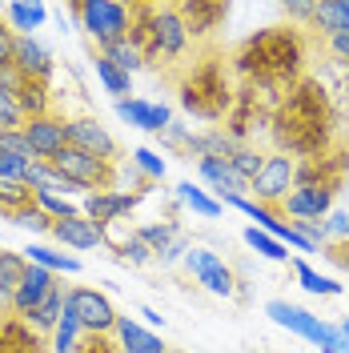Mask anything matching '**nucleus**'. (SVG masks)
<instances>
[{"mask_svg":"<svg viewBox=\"0 0 349 353\" xmlns=\"http://www.w3.org/2000/svg\"><path fill=\"white\" fill-rule=\"evenodd\" d=\"M177 201H181L193 217H205V221L221 217V209H225L209 189H201V185H193V181H181V185H177Z\"/></svg>","mask_w":349,"mask_h":353,"instance_id":"2f4dec72","label":"nucleus"},{"mask_svg":"<svg viewBox=\"0 0 349 353\" xmlns=\"http://www.w3.org/2000/svg\"><path fill=\"white\" fill-rule=\"evenodd\" d=\"M185 269H189V277H193L197 285L205 289V293H213V297H237V277H233V265L225 261L221 253H213L209 245H189V253H185Z\"/></svg>","mask_w":349,"mask_h":353,"instance_id":"6e6552de","label":"nucleus"},{"mask_svg":"<svg viewBox=\"0 0 349 353\" xmlns=\"http://www.w3.org/2000/svg\"><path fill=\"white\" fill-rule=\"evenodd\" d=\"M65 301L77 313V321H81L85 333H112V325H117V305H112V297L105 289L72 285V289H65Z\"/></svg>","mask_w":349,"mask_h":353,"instance_id":"9d476101","label":"nucleus"},{"mask_svg":"<svg viewBox=\"0 0 349 353\" xmlns=\"http://www.w3.org/2000/svg\"><path fill=\"white\" fill-rule=\"evenodd\" d=\"M81 337H85V330H81V321H77V313L68 309H61V321H57V330L48 333V353H72L77 345H81Z\"/></svg>","mask_w":349,"mask_h":353,"instance_id":"473e14b6","label":"nucleus"},{"mask_svg":"<svg viewBox=\"0 0 349 353\" xmlns=\"http://www.w3.org/2000/svg\"><path fill=\"white\" fill-rule=\"evenodd\" d=\"M301 237H306L313 249H321V245H329V237H326V221H289Z\"/></svg>","mask_w":349,"mask_h":353,"instance_id":"603ef678","label":"nucleus"},{"mask_svg":"<svg viewBox=\"0 0 349 353\" xmlns=\"http://www.w3.org/2000/svg\"><path fill=\"white\" fill-rule=\"evenodd\" d=\"M245 245H249L253 253H261L265 261H277V265L289 261V249H285L277 237H269L265 229H257V225H249V229H245Z\"/></svg>","mask_w":349,"mask_h":353,"instance_id":"58836bf2","label":"nucleus"},{"mask_svg":"<svg viewBox=\"0 0 349 353\" xmlns=\"http://www.w3.org/2000/svg\"><path fill=\"white\" fill-rule=\"evenodd\" d=\"M177 12H181L185 28H189V41L193 44L217 37L225 28V21H229V4H221V0H181Z\"/></svg>","mask_w":349,"mask_h":353,"instance_id":"2eb2a0df","label":"nucleus"},{"mask_svg":"<svg viewBox=\"0 0 349 353\" xmlns=\"http://www.w3.org/2000/svg\"><path fill=\"white\" fill-rule=\"evenodd\" d=\"M92 68H97V81H101V88H105V92H112L117 101H125V97L132 92V77H129V72H121L109 57H101V52H97V57H92Z\"/></svg>","mask_w":349,"mask_h":353,"instance_id":"f704fd0d","label":"nucleus"},{"mask_svg":"<svg viewBox=\"0 0 349 353\" xmlns=\"http://www.w3.org/2000/svg\"><path fill=\"white\" fill-rule=\"evenodd\" d=\"M265 317L273 321V325H281V330H289L293 337H301V341H309V345H317L321 350V341L329 337V321H321L317 313H309V309L293 305V301H285V297H273L269 305H265Z\"/></svg>","mask_w":349,"mask_h":353,"instance_id":"f8f14e48","label":"nucleus"},{"mask_svg":"<svg viewBox=\"0 0 349 353\" xmlns=\"http://www.w3.org/2000/svg\"><path fill=\"white\" fill-rule=\"evenodd\" d=\"M129 165L145 176L149 185H161V181H165V169H169V165H165V157L157 153V149H149V145H137V149L129 153Z\"/></svg>","mask_w":349,"mask_h":353,"instance_id":"4c0bfd02","label":"nucleus"},{"mask_svg":"<svg viewBox=\"0 0 349 353\" xmlns=\"http://www.w3.org/2000/svg\"><path fill=\"white\" fill-rule=\"evenodd\" d=\"M233 72L229 65L221 61V57H201L193 65L185 68L181 77H177V105L197 117V121H205V125H221L229 109H233Z\"/></svg>","mask_w":349,"mask_h":353,"instance_id":"7ed1b4c3","label":"nucleus"},{"mask_svg":"<svg viewBox=\"0 0 349 353\" xmlns=\"http://www.w3.org/2000/svg\"><path fill=\"white\" fill-rule=\"evenodd\" d=\"M48 237H57L65 249L85 253V249L105 245V229H101L97 221H88L85 213H77V217H68V221H52V233H48Z\"/></svg>","mask_w":349,"mask_h":353,"instance_id":"393cba45","label":"nucleus"},{"mask_svg":"<svg viewBox=\"0 0 349 353\" xmlns=\"http://www.w3.org/2000/svg\"><path fill=\"white\" fill-rule=\"evenodd\" d=\"M277 97H281V92H273V88L245 85V81H241L237 92H233V109H229V117H225L221 132H225L233 145H253V141H257V129L269 125Z\"/></svg>","mask_w":349,"mask_h":353,"instance_id":"20e7f679","label":"nucleus"},{"mask_svg":"<svg viewBox=\"0 0 349 353\" xmlns=\"http://www.w3.org/2000/svg\"><path fill=\"white\" fill-rule=\"evenodd\" d=\"M12 101H17V109H21L24 121H37V117H48L52 109V85L48 81H32V77H21V85L12 92Z\"/></svg>","mask_w":349,"mask_h":353,"instance_id":"bb28decb","label":"nucleus"},{"mask_svg":"<svg viewBox=\"0 0 349 353\" xmlns=\"http://www.w3.org/2000/svg\"><path fill=\"white\" fill-rule=\"evenodd\" d=\"M341 333H346V337H349V317H346V321H341Z\"/></svg>","mask_w":349,"mask_h":353,"instance_id":"13d9d810","label":"nucleus"},{"mask_svg":"<svg viewBox=\"0 0 349 353\" xmlns=\"http://www.w3.org/2000/svg\"><path fill=\"white\" fill-rule=\"evenodd\" d=\"M28 205H37V197H32V189H28L24 181H0V217L12 221L17 213H24Z\"/></svg>","mask_w":349,"mask_h":353,"instance_id":"c9c22d12","label":"nucleus"},{"mask_svg":"<svg viewBox=\"0 0 349 353\" xmlns=\"http://www.w3.org/2000/svg\"><path fill=\"white\" fill-rule=\"evenodd\" d=\"M189 44L193 41L177 4H157V65H177L189 52Z\"/></svg>","mask_w":349,"mask_h":353,"instance_id":"4468645a","label":"nucleus"},{"mask_svg":"<svg viewBox=\"0 0 349 353\" xmlns=\"http://www.w3.org/2000/svg\"><path fill=\"white\" fill-rule=\"evenodd\" d=\"M12 48H17V32L4 24V17H0V68L12 65Z\"/></svg>","mask_w":349,"mask_h":353,"instance_id":"5fc2aeb1","label":"nucleus"},{"mask_svg":"<svg viewBox=\"0 0 349 353\" xmlns=\"http://www.w3.org/2000/svg\"><path fill=\"white\" fill-rule=\"evenodd\" d=\"M0 153L24 157V161H37V157H32V145L24 141V129H4V132H0Z\"/></svg>","mask_w":349,"mask_h":353,"instance_id":"a18cd8bd","label":"nucleus"},{"mask_svg":"<svg viewBox=\"0 0 349 353\" xmlns=\"http://www.w3.org/2000/svg\"><path fill=\"white\" fill-rule=\"evenodd\" d=\"M52 289H57V277H52V273H44L41 265H28V269H24L21 289H17V297H12V313H17V317H28V313H32V309L52 293Z\"/></svg>","mask_w":349,"mask_h":353,"instance_id":"a878e982","label":"nucleus"},{"mask_svg":"<svg viewBox=\"0 0 349 353\" xmlns=\"http://www.w3.org/2000/svg\"><path fill=\"white\" fill-rule=\"evenodd\" d=\"M132 229H137L141 241L153 249V261H161V265L185 261V253L193 245L181 221H145V225H132Z\"/></svg>","mask_w":349,"mask_h":353,"instance_id":"ddd939ff","label":"nucleus"},{"mask_svg":"<svg viewBox=\"0 0 349 353\" xmlns=\"http://www.w3.org/2000/svg\"><path fill=\"white\" fill-rule=\"evenodd\" d=\"M293 273H297V285L306 293H313V297H341V285L333 277H326V273H317L309 261H293Z\"/></svg>","mask_w":349,"mask_h":353,"instance_id":"e433bc0d","label":"nucleus"},{"mask_svg":"<svg viewBox=\"0 0 349 353\" xmlns=\"http://www.w3.org/2000/svg\"><path fill=\"white\" fill-rule=\"evenodd\" d=\"M12 68L21 77H32V81H52V48L37 37H17V48H12Z\"/></svg>","mask_w":349,"mask_h":353,"instance_id":"412c9836","label":"nucleus"},{"mask_svg":"<svg viewBox=\"0 0 349 353\" xmlns=\"http://www.w3.org/2000/svg\"><path fill=\"white\" fill-rule=\"evenodd\" d=\"M112 249H117V261L125 265H153V249L137 237V229H129L121 241H112Z\"/></svg>","mask_w":349,"mask_h":353,"instance_id":"a19ab883","label":"nucleus"},{"mask_svg":"<svg viewBox=\"0 0 349 353\" xmlns=\"http://www.w3.org/2000/svg\"><path fill=\"white\" fill-rule=\"evenodd\" d=\"M337 112L329 92L313 77H301L297 85H289L273 105L269 117V137H273V153H285L293 161L317 157L337 145Z\"/></svg>","mask_w":349,"mask_h":353,"instance_id":"f257e3e1","label":"nucleus"},{"mask_svg":"<svg viewBox=\"0 0 349 353\" xmlns=\"http://www.w3.org/2000/svg\"><path fill=\"white\" fill-rule=\"evenodd\" d=\"M65 141H68V149H81V153L101 157V161H117V157H121L117 137H112V132L101 125V117H92V112L68 117L65 121Z\"/></svg>","mask_w":349,"mask_h":353,"instance_id":"9b49d317","label":"nucleus"},{"mask_svg":"<svg viewBox=\"0 0 349 353\" xmlns=\"http://www.w3.org/2000/svg\"><path fill=\"white\" fill-rule=\"evenodd\" d=\"M141 317H145V330H153V333L165 325V317H161L157 309H149V305H141Z\"/></svg>","mask_w":349,"mask_h":353,"instance_id":"4d7b16f0","label":"nucleus"},{"mask_svg":"<svg viewBox=\"0 0 349 353\" xmlns=\"http://www.w3.org/2000/svg\"><path fill=\"white\" fill-rule=\"evenodd\" d=\"M329 57L337 61V65H346L349 68V32H341V37H329Z\"/></svg>","mask_w":349,"mask_h":353,"instance_id":"6e6d98bb","label":"nucleus"},{"mask_svg":"<svg viewBox=\"0 0 349 353\" xmlns=\"http://www.w3.org/2000/svg\"><path fill=\"white\" fill-rule=\"evenodd\" d=\"M0 353H48V337L17 313H0Z\"/></svg>","mask_w":349,"mask_h":353,"instance_id":"4be33fe9","label":"nucleus"},{"mask_svg":"<svg viewBox=\"0 0 349 353\" xmlns=\"http://www.w3.org/2000/svg\"><path fill=\"white\" fill-rule=\"evenodd\" d=\"M48 4L41 0H12V4H4V24L17 32V37H37V28L48 21Z\"/></svg>","mask_w":349,"mask_h":353,"instance_id":"c85d7f7f","label":"nucleus"},{"mask_svg":"<svg viewBox=\"0 0 349 353\" xmlns=\"http://www.w3.org/2000/svg\"><path fill=\"white\" fill-rule=\"evenodd\" d=\"M112 341L121 353H169V345L161 341V333L145 330L137 317L129 313H117V325H112Z\"/></svg>","mask_w":349,"mask_h":353,"instance_id":"5701e85b","label":"nucleus"},{"mask_svg":"<svg viewBox=\"0 0 349 353\" xmlns=\"http://www.w3.org/2000/svg\"><path fill=\"white\" fill-rule=\"evenodd\" d=\"M326 237H329V245L349 241V213L346 209H333V213L326 217Z\"/></svg>","mask_w":349,"mask_h":353,"instance_id":"09e8293b","label":"nucleus"},{"mask_svg":"<svg viewBox=\"0 0 349 353\" xmlns=\"http://www.w3.org/2000/svg\"><path fill=\"white\" fill-rule=\"evenodd\" d=\"M101 57H109L112 65L121 68V72H129V77L145 68V57H141V52H137V48L129 44V37H125V41H117V44H109V48H105Z\"/></svg>","mask_w":349,"mask_h":353,"instance_id":"79ce46f5","label":"nucleus"},{"mask_svg":"<svg viewBox=\"0 0 349 353\" xmlns=\"http://www.w3.org/2000/svg\"><path fill=\"white\" fill-rule=\"evenodd\" d=\"M61 309H65V285L52 289V293H48V297H44L41 305L24 317V321H28L37 333H44V337H48V333L57 330V321H61Z\"/></svg>","mask_w":349,"mask_h":353,"instance_id":"72a5a7b5","label":"nucleus"},{"mask_svg":"<svg viewBox=\"0 0 349 353\" xmlns=\"http://www.w3.org/2000/svg\"><path fill=\"white\" fill-rule=\"evenodd\" d=\"M72 353H121V350H117L112 333H85V337H81V345H77Z\"/></svg>","mask_w":349,"mask_h":353,"instance_id":"de8ad7c7","label":"nucleus"},{"mask_svg":"<svg viewBox=\"0 0 349 353\" xmlns=\"http://www.w3.org/2000/svg\"><path fill=\"white\" fill-rule=\"evenodd\" d=\"M349 181V145H333L326 153L306 157L297 161V185H309V189H321L329 197H337Z\"/></svg>","mask_w":349,"mask_h":353,"instance_id":"0eeeda50","label":"nucleus"},{"mask_svg":"<svg viewBox=\"0 0 349 353\" xmlns=\"http://www.w3.org/2000/svg\"><path fill=\"white\" fill-rule=\"evenodd\" d=\"M65 121L61 112H48V117H37V121H24V141L32 145V157L37 161H52V157L65 149Z\"/></svg>","mask_w":349,"mask_h":353,"instance_id":"a211bd4d","label":"nucleus"},{"mask_svg":"<svg viewBox=\"0 0 349 353\" xmlns=\"http://www.w3.org/2000/svg\"><path fill=\"white\" fill-rule=\"evenodd\" d=\"M129 44L145 57V68L157 65V4H129Z\"/></svg>","mask_w":349,"mask_h":353,"instance_id":"b1692460","label":"nucleus"},{"mask_svg":"<svg viewBox=\"0 0 349 353\" xmlns=\"http://www.w3.org/2000/svg\"><path fill=\"white\" fill-rule=\"evenodd\" d=\"M313 8H317V0H293V4H285V17L293 28H309L313 21Z\"/></svg>","mask_w":349,"mask_h":353,"instance_id":"3c124183","label":"nucleus"},{"mask_svg":"<svg viewBox=\"0 0 349 353\" xmlns=\"http://www.w3.org/2000/svg\"><path fill=\"white\" fill-rule=\"evenodd\" d=\"M169 353H181V350H169Z\"/></svg>","mask_w":349,"mask_h":353,"instance_id":"bf43d9fd","label":"nucleus"},{"mask_svg":"<svg viewBox=\"0 0 349 353\" xmlns=\"http://www.w3.org/2000/svg\"><path fill=\"white\" fill-rule=\"evenodd\" d=\"M189 141H193V132L185 129V125H177V121L161 132V145H165V149H173V153H189Z\"/></svg>","mask_w":349,"mask_h":353,"instance_id":"8fccbe9b","label":"nucleus"},{"mask_svg":"<svg viewBox=\"0 0 349 353\" xmlns=\"http://www.w3.org/2000/svg\"><path fill=\"white\" fill-rule=\"evenodd\" d=\"M57 173L72 181L81 193H105V189H121V169H117V161H101V157H88L81 149H61V153L48 161Z\"/></svg>","mask_w":349,"mask_h":353,"instance_id":"423d86ee","label":"nucleus"},{"mask_svg":"<svg viewBox=\"0 0 349 353\" xmlns=\"http://www.w3.org/2000/svg\"><path fill=\"white\" fill-rule=\"evenodd\" d=\"M117 117L125 125H132V129L157 132V137L173 125V109L161 105V101H149V97H125V101H117Z\"/></svg>","mask_w":349,"mask_h":353,"instance_id":"f3484780","label":"nucleus"},{"mask_svg":"<svg viewBox=\"0 0 349 353\" xmlns=\"http://www.w3.org/2000/svg\"><path fill=\"white\" fill-rule=\"evenodd\" d=\"M4 129H24V117H21V109H17V101H12L8 88H0V132Z\"/></svg>","mask_w":349,"mask_h":353,"instance_id":"49530a36","label":"nucleus"},{"mask_svg":"<svg viewBox=\"0 0 349 353\" xmlns=\"http://www.w3.org/2000/svg\"><path fill=\"white\" fill-rule=\"evenodd\" d=\"M309 41L293 24H269L249 32L245 41L229 52V72H237L245 85H261L273 92H285L306 77Z\"/></svg>","mask_w":349,"mask_h":353,"instance_id":"f03ea898","label":"nucleus"},{"mask_svg":"<svg viewBox=\"0 0 349 353\" xmlns=\"http://www.w3.org/2000/svg\"><path fill=\"white\" fill-rule=\"evenodd\" d=\"M141 197L145 193H125V189H105V193H88V197H81V213H85L88 221H97L101 229H109V225H117V221H125L141 205Z\"/></svg>","mask_w":349,"mask_h":353,"instance_id":"dca6fc26","label":"nucleus"},{"mask_svg":"<svg viewBox=\"0 0 349 353\" xmlns=\"http://www.w3.org/2000/svg\"><path fill=\"white\" fill-rule=\"evenodd\" d=\"M277 213H281L285 221H326L329 213H333V197L329 193H321V189H309V185H293L289 189V197L277 205Z\"/></svg>","mask_w":349,"mask_h":353,"instance_id":"aec40b11","label":"nucleus"},{"mask_svg":"<svg viewBox=\"0 0 349 353\" xmlns=\"http://www.w3.org/2000/svg\"><path fill=\"white\" fill-rule=\"evenodd\" d=\"M309 28H313L317 37H326V41L349 32V0H317Z\"/></svg>","mask_w":349,"mask_h":353,"instance_id":"7c9ffc66","label":"nucleus"},{"mask_svg":"<svg viewBox=\"0 0 349 353\" xmlns=\"http://www.w3.org/2000/svg\"><path fill=\"white\" fill-rule=\"evenodd\" d=\"M12 225L24 229V233H32V237H48V233H52V217H48L44 209H37V205H28L24 213H17Z\"/></svg>","mask_w":349,"mask_h":353,"instance_id":"c03bdc74","label":"nucleus"},{"mask_svg":"<svg viewBox=\"0 0 349 353\" xmlns=\"http://www.w3.org/2000/svg\"><path fill=\"white\" fill-rule=\"evenodd\" d=\"M24 261L28 265H41L44 273H52V277H72V273H81V257H72V253H61V249H52V245L44 241H28L21 249Z\"/></svg>","mask_w":349,"mask_h":353,"instance_id":"cd10ccee","label":"nucleus"},{"mask_svg":"<svg viewBox=\"0 0 349 353\" xmlns=\"http://www.w3.org/2000/svg\"><path fill=\"white\" fill-rule=\"evenodd\" d=\"M24 269L28 261L21 249H0V313H12V297L24 281Z\"/></svg>","mask_w":349,"mask_h":353,"instance_id":"c756f323","label":"nucleus"},{"mask_svg":"<svg viewBox=\"0 0 349 353\" xmlns=\"http://www.w3.org/2000/svg\"><path fill=\"white\" fill-rule=\"evenodd\" d=\"M68 17H77V24L85 28V37L101 52L109 44L129 37V4H117V0H72Z\"/></svg>","mask_w":349,"mask_h":353,"instance_id":"39448f33","label":"nucleus"},{"mask_svg":"<svg viewBox=\"0 0 349 353\" xmlns=\"http://www.w3.org/2000/svg\"><path fill=\"white\" fill-rule=\"evenodd\" d=\"M229 165H233V173L241 176V181H253V176L261 173V165H265V153L257 149V145H237L233 153L225 157Z\"/></svg>","mask_w":349,"mask_h":353,"instance_id":"ea45409f","label":"nucleus"},{"mask_svg":"<svg viewBox=\"0 0 349 353\" xmlns=\"http://www.w3.org/2000/svg\"><path fill=\"white\" fill-rule=\"evenodd\" d=\"M197 173H201V181L209 185V193H213L221 205L233 201V197H249V181H241L225 157H201V161H197Z\"/></svg>","mask_w":349,"mask_h":353,"instance_id":"6ab92c4d","label":"nucleus"},{"mask_svg":"<svg viewBox=\"0 0 349 353\" xmlns=\"http://www.w3.org/2000/svg\"><path fill=\"white\" fill-rule=\"evenodd\" d=\"M37 197V209H44L52 221H68L81 213V201H68V197H57V193H32Z\"/></svg>","mask_w":349,"mask_h":353,"instance_id":"37998d69","label":"nucleus"},{"mask_svg":"<svg viewBox=\"0 0 349 353\" xmlns=\"http://www.w3.org/2000/svg\"><path fill=\"white\" fill-rule=\"evenodd\" d=\"M297 185V161L285 153H265V165L261 173L249 181V197L257 201V205H269V209H277L285 197H289V189Z\"/></svg>","mask_w":349,"mask_h":353,"instance_id":"1a4fd4ad","label":"nucleus"},{"mask_svg":"<svg viewBox=\"0 0 349 353\" xmlns=\"http://www.w3.org/2000/svg\"><path fill=\"white\" fill-rule=\"evenodd\" d=\"M28 165H32V161H24V157L0 153V181H24V176H28Z\"/></svg>","mask_w":349,"mask_h":353,"instance_id":"864d4df0","label":"nucleus"}]
</instances>
